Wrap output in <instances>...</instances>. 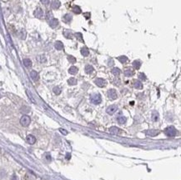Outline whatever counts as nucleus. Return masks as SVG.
<instances>
[{
  "mask_svg": "<svg viewBox=\"0 0 181 180\" xmlns=\"http://www.w3.org/2000/svg\"><path fill=\"white\" fill-rule=\"evenodd\" d=\"M26 141H27V143H29V144H34V143H36V138L33 136V135H32V134H29V135H28L27 138H26Z\"/></svg>",
  "mask_w": 181,
  "mask_h": 180,
  "instance_id": "0eeeda50",
  "label": "nucleus"
},
{
  "mask_svg": "<svg viewBox=\"0 0 181 180\" xmlns=\"http://www.w3.org/2000/svg\"><path fill=\"white\" fill-rule=\"evenodd\" d=\"M108 97L110 98L112 100H114V99H117L118 95H117V92L115 89H110L108 91Z\"/></svg>",
  "mask_w": 181,
  "mask_h": 180,
  "instance_id": "20e7f679",
  "label": "nucleus"
},
{
  "mask_svg": "<svg viewBox=\"0 0 181 180\" xmlns=\"http://www.w3.org/2000/svg\"><path fill=\"white\" fill-rule=\"evenodd\" d=\"M59 132L61 133H63V135H67V134H68V131L63 128H59Z\"/></svg>",
  "mask_w": 181,
  "mask_h": 180,
  "instance_id": "c9c22d12",
  "label": "nucleus"
},
{
  "mask_svg": "<svg viewBox=\"0 0 181 180\" xmlns=\"http://www.w3.org/2000/svg\"><path fill=\"white\" fill-rule=\"evenodd\" d=\"M46 158H47V159H48V161H50V160H51V157L49 156V154H48V153H46Z\"/></svg>",
  "mask_w": 181,
  "mask_h": 180,
  "instance_id": "4c0bfd02",
  "label": "nucleus"
},
{
  "mask_svg": "<svg viewBox=\"0 0 181 180\" xmlns=\"http://www.w3.org/2000/svg\"><path fill=\"white\" fill-rule=\"evenodd\" d=\"M126 118L124 117V116H120V117H119L118 118H117V121H118V123L119 124H124L126 123Z\"/></svg>",
  "mask_w": 181,
  "mask_h": 180,
  "instance_id": "4be33fe9",
  "label": "nucleus"
},
{
  "mask_svg": "<svg viewBox=\"0 0 181 180\" xmlns=\"http://www.w3.org/2000/svg\"><path fill=\"white\" fill-rule=\"evenodd\" d=\"M51 7H52V9H58V8L60 7V2L58 1V0H53L51 4Z\"/></svg>",
  "mask_w": 181,
  "mask_h": 180,
  "instance_id": "ddd939ff",
  "label": "nucleus"
},
{
  "mask_svg": "<svg viewBox=\"0 0 181 180\" xmlns=\"http://www.w3.org/2000/svg\"><path fill=\"white\" fill-rule=\"evenodd\" d=\"M133 87H134L135 88H137V89H142V88H143V84H142V83L140 81L136 80V81L133 83Z\"/></svg>",
  "mask_w": 181,
  "mask_h": 180,
  "instance_id": "dca6fc26",
  "label": "nucleus"
},
{
  "mask_svg": "<svg viewBox=\"0 0 181 180\" xmlns=\"http://www.w3.org/2000/svg\"><path fill=\"white\" fill-rule=\"evenodd\" d=\"M0 97H1V96H0Z\"/></svg>",
  "mask_w": 181,
  "mask_h": 180,
  "instance_id": "a19ab883",
  "label": "nucleus"
},
{
  "mask_svg": "<svg viewBox=\"0 0 181 180\" xmlns=\"http://www.w3.org/2000/svg\"><path fill=\"white\" fill-rule=\"evenodd\" d=\"M140 66H141V62L138 61V60H135L133 63V67L135 68V69H139Z\"/></svg>",
  "mask_w": 181,
  "mask_h": 180,
  "instance_id": "aec40b11",
  "label": "nucleus"
},
{
  "mask_svg": "<svg viewBox=\"0 0 181 180\" xmlns=\"http://www.w3.org/2000/svg\"><path fill=\"white\" fill-rule=\"evenodd\" d=\"M63 20L64 21L65 23H69L70 21L72 20V15H70V14H65L64 16L63 17Z\"/></svg>",
  "mask_w": 181,
  "mask_h": 180,
  "instance_id": "6ab92c4d",
  "label": "nucleus"
},
{
  "mask_svg": "<svg viewBox=\"0 0 181 180\" xmlns=\"http://www.w3.org/2000/svg\"><path fill=\"white\" fill-rule=\"evenodd\" d=\"M30 122H31V119H30V117L28 115H24L22 118H20V123L22 126L24 127H27L30 124Z\"/></svg>",
  "mask_w": 181,
  "mask_h": 180,
  "instance_id": "7ed1b4c3",
  "label": "nucleus"
},
{
  "mask_svg": "<svg viewBox=\"0 0 181 180\" xmlns=\"http://www.w3.org/2000/svg\"><path fill=\"white\" fill-rule=\"evenodd\" d=\"M58 20L57 19L53 18V19L49 20V26L52 28H55L56 27H58Z\"/></svg>",
  "mask_w": 181,
  "mask_h": 180,
  "instance_id": "1a4fd4ad",
  "label": "nucleus"
},
{
  "mask_svg": "<svg viewBox=\"0 0 181 180\" xmlns=\"http://www.w3.org/2000/svg\"><path fill=\"white\" fill-rule=\"evenodd\" d=\"M41 2H42V4L47 5V4H49V0H41Z\"/></svg>",
  "mask_w": 181,
  "mask_h": 180,
  "instance_id": "e433bc0d",
  "label": "nucleus"
},
{
  "mask_svg": "<svg viewBox=\"0 0 181 180\" xmlns=\"http://www.w3.org/2000/svg\"><path fill=\"white\" fill-rule=\"evenodd\" d=\"M81 54H82L84 57H87L88 55L89 54V49H88L87 48H83L82 49H81Z\"/></svg>",
  "mask_w": 181,
  "mask_h": 180,
  "instance_id": "a878e982",
  "label": "nucleus"
},
{
  "mask_svg": "<svg viewBox=\"0 0 181 180\" xmlns=\"http://www.w3.org/2000/svg\"><path fill=\"white\" fill-rule=\"evenodd\" d=\"M53 91L55 94L58 95V94H60V93H61V88H60L59 87H55V88H53Z\"/></svg>",
  "mask_w": 181,
  "mask_h": 180,
  "instance_id": "7c9ffc66",
  "label": "nucleus"
},
{
  "mask_svg": "<svg viewBox=\"0 0 181 180\" xmlns=\"http://www.w3.org/2000/svg\"><path fill=\"white\" fill-rule=\"evenodd\" d=\"M90 100L93 104H99L102 102V98H101V95L99 94H94L90 96Z\"/></svg>",
  "mask_w": 181,
  "mask_h": 180,
  "instance_id": "f03ea898",
  "label": "nucleus"
},
{
  "mask_svg": "<svg viewBox=\"0 0 181 180\" xmlns=\"http://www.w3.org/2000/svg\"><path fill=\"white\" fill-rule=\"evenodd\" d=\"M164 133L168 137H174L177 134V130L174 126H169L164 129Z\"/></svg>",
  "mask_w": 181,
  "mask_h": 180,
  "instance_id": "f257e3e1",
  "label": "nucleus"
},
{
  "mask_svg": "<svg viewBox=\"0 0 181 180\" xmlns=\"http://www.w3.org/2000/svg\"><path fill=\"white\" fill-rule=\"evenodd\" d=\"M38 61L39 63H45L46 62V58H45L44 55H40V56L38 57Z\"/></svg>",
  "mask_w": 181,
  "mask_h": 180,
  "instance_id": "c756f323",
  "label": "nucleus"
},
{
  "mask_svg": "<svg viewBox=\"0 0 181 180\" xmlns=\"http://www.w3.org/2000/svg\"><path fill=\"white\" fill-rule=\"evenodd\" d=\"M30 77L33 81H37L39 78V75H38V72H36L35 70H33L30 72Z\"/></svg>",
  "mask_w": 181,
  "mask_h": 180,
  "instance_id": "9d476101",
  "label": "nucleus"
},
{
  "mask_svg": "<svg viewBox=\"0 0 181 180\" xmlns=\"http://www.w3.org/2000/svg\"><path fill=\"white\" fill-rule=\"evenodd\" d=\"M138 78H139L140 79H142V80H146V76L143 74V73H139V75H138Z\"/></svg>",
  "mask_w": 181,
  "mask_h": 180,
  "instance_id": "f704fd0d",
  "label": "nucleus"
},
{
  "mask_svg": "<svg viewBox=\"0 0 181 180\" xmlns=\"http://www.w3.org/2000/svg\"><path fill=\"white\" fill-rule=\"evenodd\" d=\"M54 47L57 50H62L63 48V44L61 41H57L54 43Z\"/></svg>",
  "mask_w": 181,
  "mask_h": 180,
  "instance_id": "f8f14e48",
  "label": "nucleus"
},
{
  "mask_svg": "<svg viewBox=\"0 0 181 180\" xmlns=\"http://www.w3.org/2000/svg\"><path fill=\"white\" fill-rule=\"evenodd\" d=\"M67 159H69L70 158H71V155L69 154V153H67V156H66Z\"/></svg>",
  "mask_w": 181,
  "mask_h": 180,
  "instance_id": "ea45409f",
  "label": "nucleus"
},
{
  "mask_svg": "<svg viewBox=\"0 0 181 180\" xmlns=\"http://www.w3.org/2000/svg\"><path fill=\"white\" fill-rule=\"evenodd\" d=\"M119 132H120V129L117 127H111L110 128V133L111 134H114V135H115V134H119Z\"/></svg>",
  "mask_w": 181,
  "mask_h": 180,
  "instance_id": "4468645a",
  "label": "nucleus"
},
{
  "mask_svg": "<svg viewBox=\"0 0 181 180\" xmlns=\"http://www.w3.org/2000/svg\"><path fill=\"white\" fill-rule=\"evenodd\" d=\"M63 35H64V37L66 38L71 39V38H72V36H73V34H72V33L70 32V31L65 30L64 32H63Z\"/></svg>",
  "mask_w": 181,
  "mask_h": 180,
  "instance_id": "b1692460",
  "label": "nucleus"
},
{
  "mask_svg": "<svg viewBox=\"0 0 181 180\" xmlns=\"http://www.w3.org/2000/svg\"><path fill=\"white\" fill-rule=\"evenodd\" d=\"M94 83H95V84L97 85L98 87H99V88H103V87L106 86V81L104 78H97V79H95Z\"/></svg>",
  "mask_w": 181,
  "mask_h": 180,
  "instance_id": "39448f33",
  "label": "nucleus"
},
{
  "mask_svg": "<svg viewBox=\"0 0 181 180\" xmlns=\"http://www.w3.org/2000/svg\"><path fill=\"white\" fill-rule=\"evenodd\" d=\"M159 114H158L157 112H155V111H154V112H153V114H152V119H153V121H154V122H157V121L159 120Z\"/></svg>",
  "mask_w": 181,
  "mask_h": 180,
  "instance_id": "5701e85b",
  "label": "nucleus"
},
{
  "mask_svg": "<svg viewBox=\"0 0 181 180\" xmlns=\"http://www.w3.org/2000/svg\"><path fill=\"white\" fill-rule=\"evenodd\" d=\"M94 72V68L92 65H86L85 66V73L88 74H90L91 73Z\"/></svg>",
  "mask_w": 181,
  "mask_h": 180,
  "instance_id": "a211bd4d",
  "label": "nucleus"
},
{
  "mask_svg": "<svg viewBox=\"0 0 181 180\" xmlns=\"http://www.w3.org/2000/svg\"><path fill=\"white\" fill-rule=\"evenodd\" d=\"M33 14L37 19H41V18H43V11L40 8H38V9L34 11Z\"/></svg>",
  "mask_w": 181,
  "mask_h": 180,
  "instance_id": "6e6552de",
  "label": "nucleus"
},
{
  "mask_svg": "<svg viewBox=\"0 0 181 180\" xmlns=\"http://www.w3.org/2000/svg\"><path fill=\"white\" fill-rule=\"evenodd\" d=\"M23 62H24V66L27 67V68H30V67L32 66V61H31L29 58H24Z\"/></svg>",
  "mask_w": 181,
  "mask_h": 180,
  "instance_id": "f3484780",
  "label": "nucleus"
},
{
  "mask_svg": "<svg viewBox=\"0 0 181 180\" xmlns=\"http://www.w3.org/2000/svg\"><path fill=\"white\" fill-rule=\"evenodd\" d=\"M111 73H113L114 76H119V75L120 74V69L118 68H112Z\"/></svg>",
  "mask_w": 181,
  "mask_h": 180,
  "instance_id": "393cba45",
  "label": "nucleus"
},
{
  "mask_svg": "<svg viewBox=\"0 0 181 180\" xmlns=\"http://www.w3.org/2000/svg\"><path fill=\"white\" fill-rule=\"evenodd\" d=\"M78 71H79V69H78V68L75 66L70 67L69 69H68V73H69L70 74H73V75L76 74V73H78Z\"/></svg>",
  "mask_w": 181,
  "mask_h": 180,
  "instance_id": "2eb2a0df",
  "label": "nucleus"
},
{
  "mask_svg": "<svg viewBox=\"0 0 181 180\" xmlns=\"http://www.w3.org/2000/svg\"><path fill=\"white\" fill-rule=\"evenodd\" d=\"M117 109H118V107L116 105H114V104H113V105H110V107L107 108L106 112L109 114H114L117 111Z\"/></svg>",
  "mask_w": 181,
  "mask_h": 180,
  "instance_id": "423d86ee",
  "label": "nucleus"
},
{
  "mask_svg": "<svg viewBox=\"0 0 181 180\" xmlns=\"http://www.w3.org/2000/svg\"><path fill=\"white\" fill-rule=\"evenodd\" d=\"M75 36L76 38H77L78 39H79V41H81V42H84V40H83V37H82V34L80 33H75Z\"/></svg>",
  "mask_w": 181,
  "mask_h": 180,
  "instance_id": "72a5a7b5",
  "label": "nucleus"
},
{
  "mask_svg": "<svg viewBox=\"0 0 181 180\" xmlns=\"http://www.w3.org/2000/svg\"><path fill=\"white\" fill-rule=\"evenodd\" d=\"M73 12H74V14H79L82 11H81V9L79 7V6L75 5V6H74V8H73Z\"/></svg>",
  "mask_w": 181,
  "mask_h": 180,
  "instance_id": "bb28decb",
  "label": "nucleus"
},
{
  "mask_svg": "<svg viewBox=\"0 0 181 180\" xmlns=\"http://www.w3.org/2000/svg\"><path fill=\"white\" fill-rule=\"evenodd\" d=\"M124 75L126 77H130V76H133V71L131 69H127L124 71Z\"/></svg>",
  "mask_w": 181,
  "mask_h": 180,
  "instance_id": "c85d7f7f",
  "label": "nucleus"
},
{
  "mask_svg": "<svg viewBox=\"0 0 181 180\" xmlns=\"http://www.w3.org/2000/svg\"><path fill=\"white\" fill-rule=\"evenodd\" d=\"M84 16L86 17V19H89V16H90V14L89 13H88V14H84Z\"/></svg>",
  "mask_w": 181,
  "mask_h": 180,
  "instance_id": "58836bf2",
  "label": "nucleus"
},
{
  "mask_svg": "<svg viewBox=\"0 0 181 180\" xmlns=\"http://www.w3.org/2000/svg\"><path fill=\"white\" fill-rule=\"evenodd\" d=\"M68 61H69L71 63H76V58H74V56H71V55H69V56H68Z\"/></svg>",
  "mask_w": 181,
  "mask_h": 180,
  "instance_id": "2f4dec72",
  "label": "nucleus"
},
{
  "mask_svg": "<svg viewBox=\"0 0 181 180\" xmlns=\"http://www.w3.org/2000/svg\"><path fill=\"white\" fill-rule=\"evenodd\" d=\"M26 93H27V94H28V96H29V99H31V101H32V102L33 103V104H36L35 100H34V99H33V96H32V94H31V93L29 92V91H28V90H27V91H26Z\"/></svg>",
  "mask_w": 181,
  "mask_h": 180,
  "instance_id": "473e14b6",
  "label": "nucleus"
},
{
  "mask_svg": "<svg viewBox=\"0 0 181 180\" xmlns=\"http://www.w3.org/2000/svg\"><path fill=\"white\" fill-rule=\"evenodd\" d=\"M118 60L122 63H125L127 61H128V58L126 56H120L118 58Z\"/></svg>",
  "mask_w": 181,
  "mask_h": 180,
  "instance_id": "cd10ccee",
  "label": "nucleus"
},
{
  "mask_svg": "<svg viewBox=\"0 0 181 180\" xmlns=\"http://www.w3.org/2000/svg\"><path fill=\"white\" fill-rule=\"evenodd\" d=\"M68 83L71 86H74V85L77 84V79L74 78H70L68 80Z\"/></svg>",
  "mask_w": 181,
  "mask_h": 180,
  "instance_id": "412c9836",
  "label": "nucleus"
},
{
  "mask_svg": "<svg viewBox=\"0 0 181 180\" xmlns=\"http://www.w3.org/2000/svg\"><path fill=\"white\" fill-rule=\"evenodd\" d=\"M146 134L149 135V136H151V137H154L156 135L159 133V130H154V129H151V130H148L146 131Z\"/></svg>",
  "mask_w": 181,
  "mask_h": 180,
  "instance_id": "9b49d317",
  "label": "nucleus"
}]
</instances>
